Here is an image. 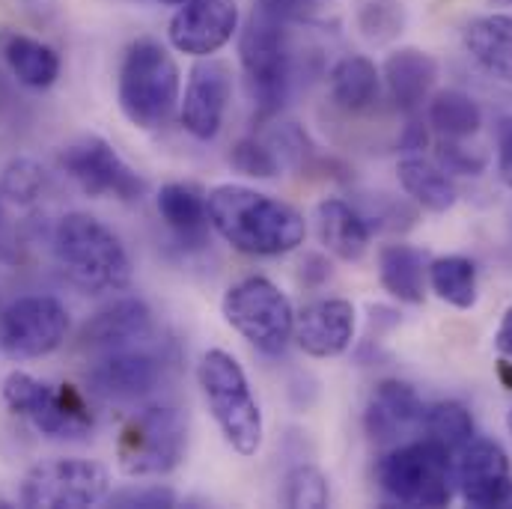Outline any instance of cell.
<instances>
[{"instance_id": "obj_40", "label": "cell", "mask_w": 512, "mask_h": 509, "mask_svg": "<svg viewBox=\"0 0 512 509\" xmlns=\"http://www.w3.org/2000/svg\"><path fill=\"white\" fill-rule=\"evenodd\" d=\"M498 173L504 179V185L512 188V123L501 134V149H498Z\"/></svg>"}, {"instance_id": "obj_23", "label": "cell", "mask_w": 512, "mask_h": 509, "mask_svg": "<svg viewBox=\"0 0 512 509\" xmlns=\"http://www.w3.org/2000/svg\"><path fill=\"white\" fill-rule=\"evenodd\" d=\"M158 215L182 245H203L212 227L206 194L191 182H167L158 191Z\"/></svg>"}, {"instance_id": "obj_17", "label": "cell", "mask_w": 512, "mask_h": 509, "mask_svg": "<svg viewBox=\"0 0 512 509\" xmlns=\"http://www.w3.org/2000/svg\"><path fill=\"white\" fill-rule=\"evenodd\" d=\"M295 340L310 358H340L355 340V307L346 298L307 304L295 316Z\"/></svg>"}, {"instance_id": "obj_8", "label": "cell", "mask_w": 512, "mask_h": 509, "mask_svg": "<svg viewBox=\"0 0 512 509\" xmlns=\"http://www.w3.org/2000/svg\"><path fill=\"white\" fill-rule=\"evenodd\" d=\"M224 319L262 355H280L295 340L292 301L268 277H245L230 286L224 295Z\"/></svg>"}, {"instance_id": "obj_2", "label": "cell", "mask_w": 512, "mask_h": 509, "mask_svg": "<svg viewBox=\"0 0 512 509\" xmlns=\"http://www.w3.org/2000/svg\"><path fill=\"white\" fill-rule=\"evenodd\" d=\"M60 268L87 292H120L131 283V259L123 239L87 212H69L54 227Z\"/></svg>"}, {"instance_id": "obj_30", "label": "cell", "mask_w": 512, "mask_h": 509, "mask_svg": "<svg viewBox=\"0 0 512 509\" xmlns=\"http://www.w3.org/2000/svg\"><path fill=\"white\" fill-rule=\"evenodd\" d=\"M420 426H423L426 438L438 441L450 453L453 450H462L471 438H477L474 435V417H471V411L462 402H453V399L426 405Z\"/></svg>"}, {"instance_id": "obj_5", "label": "cell", "mask_w": 512, "mask_h": 509, "mask_svg": "<svg viewBox=\"0 0 512 509\" xmlns=\"http://www.w3.org/2000/svg\"><path fill=\"white\" fill-rule=\"evenodd\" d=\"M197 379L227 444L239 456H256L262 447V411L242 364L224 349H209L197 367Z\"/></svg>"}, {"instance_id": "obj_1", "label": "cell", "mask_w": 512, "mask_h": 509, "mask_svg": "<svg viewBox=\"0 0 512 509\" xmlns=\"http://www.w3.org/2000/svg\"><path fill=\"white\" fill-rule=\"evenodd\" d=\"M212 230L248 256H283L304 245V215L254 188L218 185L206 194Z\"/></svg>"}, {"instance_id": "obj_28", "label": "cell", "mask_w": 512, "mask_h": 509, "mask_svg": "<svg viewBox=\"0 0 512 509\" xmlns=\"http://www.w3.org/2000/svg\"><path fill=\"white\" fill-rule=\"evenodd\" d=\"M426 120L444 140H468L483 126V111L468 93L441 90L432 96Z\"/></svg>"}, {"instance_id": "obj_18", "label": "cell", "mask_w": 512, "mask_h": 509, "mask_svg": "<svg viewBox=\"0 0 512 509\" xmlns=\"http://www.w3.org/2000/svg\"><path fill=\"white\" fill-rule=\"evenodd\" d=\"M423 399L408 382L387 379L376 384L364 411V429L376 444H396L423 420Z\"/></svg>"}, {"instance_id": "obj_45", "label": "cell", "mask_w": 512, "mask_h": 509, "mask_svg": "<svg viewBox=\"0 0 512 509\" xmlns=\"http://www.w3.org/2000/svg\"><path fill=\"white\" fill-rule=\"evenodd\" d=\"M495 3H510V6H512V0H495Z\"/></svg>"}, {"instance_id": "obj_9", "label": "cell", "mask_w": 512, "mask_h": 509, "mask_svg": "<svg viewBox=\"0 0 512 509\" xmlns=\"http://www.w3.org/2000/svg\"><path fill=\"white\" fill-rule=\"evenodd\" d=\"M0 393L12 414L27 417L48 438H84L93 429V411L72 384L51 387L15 370L3 379Z\"/></svg>"}, {"instance_id": "obj_12", "label": "cell", "mask_w": 512, "mask_h": 509, "mask_svg": "<svg viewBox=\"0 0 512 509\" xmlns=\"http://www.w3.org/2000/svg\"><path fill=\"white\" fill-rule=\"evenodd\" d=\"M60 167L90 197H117L134 203L146 194V182L128 167L120 152L99 134H84L60 152Z\"/></svg>"}, {"instance_id": "obj_44", "label": "cell", "mask_w": 512, "mask_h": 509, "mask_svg": "<svg viewBox=\"0 0 512 509\" xmlns=\"http://www.w3.org/2000/svg\"><path fill=\"white\" fill-rule=\"evenodd\" d=\"M507 426H510V432H512V411L507 414Z\"/></svg>"}, {"instance_id": "obj_37", "label": "cell", "mask_w": 512, "mask_h": 509, "mask_svg": "<svg viewBox=\"0 0 512 509\" xmlns=\"http://www.w3.org/2000/svg\"><path fill=\"white\" fill-rule=\"evenodd\" d=\"M325 6V0H256V9L289 24V21H310L319 9Z\"/></svg>"}, {"instance_id": "obj_22", "label": "cell", "mask_w": 512, "mask_h": 509, "mask_svg": "<svg viewBox=\"0 0 512 509\" xmlns=\"http://www.w3.org/2000/svg\"><path fill=\"white\" fill-rule=\"evenodd\" d=\"M316 227L322 245L346 262H358L370 251V224L346 200L328 197L316 206Z\"/></svg>"}, {"instance_id": "obj_21", "label": "cell", "mask_w": 512, "mask_h": 509, "mask_svg": "<svg viewBox=\"0 0 512 509\" xmlns=\"http://www.w3.org/2000/svg\"><path fill=\"white\" fill-rule=\"evenodd\" d=\"M465 51L471 60L492 78L512 84V15L486 12L465 24L462 30Z\"/></svg>"}, {"instance_id": "obj_14", "label": "cell", "mask_w": 512, "mask_h": 509, "mask_svg": "<svg viewBox=\"0 0 512 509\" xmlns=\"http://www.w3.org/2000/svg\"><path fill=\"white\" fill-rule=\"evenodd\" d=\"M239 30L236 0H188L176 9L167 27V39L176 51L191 57L218 54Z\"/></svg>"}, {"instance_id": "obj_7", "label": "cell", "mask_w": 512, "mask_h": 509, "mask_svg": "<svg viewBox=\"0 0 512 509\" xmlns=\"http://www.w3.org/2000/svg\"><path fill=\"white\" fill-rule=\"evenodd\" d=\"M185 417L173 405H146L123 423L117 462L128 477H164L185 456Z\"/></svg>"}, {"instance_id": "obj_42", "label": "cell", "mask_w": 512, "mask_h": 509, "mask_svg": "<svg viewBox=\"0 0 512 509\" xmlns=\"http://www.w3.org/2000/svg\"><path fill=\"white\" fill-rule=\"evenodd\" d=\"M501 376H504L507 387H512V367L507 364V361H501Z\"/></svg>"}, {"instance_id": "obj_24", "label": "cell", "mask_w": 512, "mask_h": 509, "mask_svg": "<svg viewBox=\"0 0 512 509\" xmlns=\"http://www.w3.org/2000/svg\"><path fill=\"white\" fill-rule=\"evenodd\" d=\"M331 102L346 114H364L379 102L382 93V72L364 54H346L334 63L328 75Z\"/></svg>"}, {"instance_id": "obj_46", "label": "cell", "mask_w": 512, "mask_h": 509, "mask_svg": "<svg viewBox=\"0 0 512 509\" xmlns=\"http://www.w3.org/2000/svg\"><path fill=\"white\" fill-rule=\"evenodd\" d=\"M0 215H3V206H0Z\"/></svg>"}, {"instance_id": "obj_32", "label": "cell", "mask_w": 512, "mask_h": 509, "mask_svg": "<svg viewBox=\"0 0 512 509\" xmlns=\"http://www.w3.org/2000/svg\"><path fill=\"white\" fill-rule=\"evenodd\" d=\"M331 489L316 465H295L283 480V504L298 509L328 507Z\"/></svg>"}, {"instance_id": "obj_36", "label": "cell", "mask_w": 512, "mask_h": 509, "mask_svg": "<svg viewBox=\"0 0 512 509\" xmlns=\"http://www.w3.org/2000/svg\"><path fill=\"white\" fill-rule=\"evenodd\" d=\"M111 507H126V509H167L179 504V495L167 486H137V489H123L108 495Z\"/></svg>"}, {"instance_id": "obj_41", "label": "cell", "mask_w": 512, "mask_h": 509, "mask_svg": "<svg viewBox=\"0 0 512 509\" xmlns=\"http://www.w3.org/2000/svg\"><path fill=\"white\" fill-rule=\"evenodd\" d=\"M495 346L504 358H512V307L504 313L501 325H498V334H495Z\"/></svg>"}, {"instance_id": "obj_38", "label": "cell", "mask_w": 512, "mask_h": 509, "mask_svg": "<svg viewBox=\"0 0 512 509\" xmlns=\"http://www.w3.org/2000/svg\"><path fill=\"white\" fill-rule=\"evenodd\" d=\"M331 277V262L322 254H307L301 262V280L304 286H322Z\"/></svg>"}, {"instance_id": "obj_43", "label": "cell", "mask_w": 512, "mask_h": 509, "mask_svg": "<svg viewBox=\"0 0 512 509\" xmlns=\"http://www.w3.org/2000/svg\"><path fill=\"white\" fill-rule=\"evenodd\" d=\"M158 3H167V6H182V3H188V0H158Z\"/></svg>"}, {"instance_id": "obj_34", "label": "cell", "mask_w": 512, "mask_h": 509, "mask_svg": "<svg viewBox=\"0 0 512 509\" xmlns=\"http://www.w3.org/2000/svg\"><path fill=\"white\" fill-rule=\"evenodd\" d=\"M42 188H45V173L30 158H18V161L6 164L0 173V194L9 197L12 203L27 206L42 194Z\"/></svg>"}, {"instance_id": "obj_39", "label": "cell", "mask_w": 512, "mask_h": 509, "mask_svg": "<svg viewBox=\"0 0 512 509\" xmlns=\"http://www.w3.org/2000/svg\"><path fill=\"white\" fill-rule=\"evenodd\" d=\"M426 143H429V131L426 126H420V123H408V126L402 128V137H399V146L408 152V155H417L420 149H426Z\"/></svg>"}, {"instance_id": "obj_25", "label": "cell", "mask_w": 512, "mask_h": 509, "mask_svg": "<svg viewBox=\"0 0 512 509\" xmlns=\"http://www.w3.org/2000/svg\"><path fill=\"white\" fill-rule=\"evenodd\" d=\"M399 173V185L402 191L426 212L432 215H444L456 206V185L447 176V170L441 164H432L420 155H405L396 167Z\"/></svg>"}, {"instance_id": "obj_16", "label": "cell", "mask_w": 512, "mask_h": 509, "mask_svg": "<svg viewBox=\"0 0 512 509\" xmlns=\"http://www.w3.org/2000/svg\"><path fill=\"white\" fill-rule=\"evenodd\" d=\"M164 376V361L140 346L105 352L87 373V384L108 402H134L152 393Z\"/></svg>"}, {"instance_id": "obj_10", "label": "cell", "mask_w": 512, "mask_h": 509, "mask_svg": "<svg viewBox=\"0 0 512 509\" xmlns=\"http://www.w3.org/2000/svg\"><path fill=\"white\" fill-rule=\"evenodd\" d=\"M111 474L93 459H51L33 465L18 489L24 507L84 509L108 501Z\"/></svg>"}, {"instance_id": "obj_4", "label": "cell", "mask_w": 512, "mask_h": 509, "mask_svg": "<svg viewBox=\"0 0 512 509\" xmlns=\"http://www.w3.org/2000/svg\"><path fill=\"white\" fill-rule=\"evenodd\" d=\"M239 60L254 102V120H271L289 99L295 60L283 30V21L254 9L251 21L239 36Z\"/></svg>"}, {"instance_id": "obj_15", "label": "cell", "mask_w": 512, "mask_h": 509, "mask_svg": "<svg viewBox=\"0 0 512 509\" xmlns=\"http://www.w3.org/2000/svg\"><path fill=\"white\" fill-rule=\"evenodd\" d=\"M233 96V69L224 60L200 57L191 69L179 120L185 131L197 140H212L224 126V114Z\"/></svg>"}, {"instance_id": "obj_3", "label": "cell", "mask_w": 512, "mask_h": 509, "mask_svg": "<svg viewBox=\"0 0 512 509\" xmlns=\"http://www.w3.org/2000/svg\"><path fill=\"white\" fill-rule=\"evenodd\" d=\"M179 87V66L161 42L143 36L128 45L120 66L117 99L131 126L143 131L164 126L179 105Z\"/></svg>"}, {"instance_id": "obj_19", "label": "cell", "mask_w": 512, "mask_h": 509, "mask_svg": "<svg viewBox=\"0 0 512 509\" xmlns=\"http://www.w3.org/2000/svg\"><path fill=\"white\" fill-rule=\"evenodd\" d=\"M152 334V313L140 298H117L102 307L81 331V346L105 355L128 346H140Z\"/></svg>"}, {"instance_id": "obj_27", "label": "cell", "mask_w": 512, "mask_h": 509, "mask_svg": "<svg viewBox=\"0 0 512 509\" xmlns=\"http://www.w3.org/2000/svg\"><path fill=\"white\" fill-rule=\"evenodd\" d=\"M426 271V256L411 245H387L379 251V280L384 292H390L402 304H423Z\"/></svg>"}, {"instance_id": "obj_11", "label": "cell", "mask_w": 512, "mask_h": 509, "mask_svg": "<svg viewBox=\"0 0 512 509\" xmlns=\"http://www.w3.org/2000/svg\"><path fill=\"white\" fill-rule=\"evenodd\" d=\"M69 310L51 295H24L0 316V346L12 361L45 358L63 346Z\"/></svg>"}, {"instance_id": "obj_35", "label": "cell", "mask_w": 512, "mask_h": 509, "mask_svg": "<svg viewBox=\"0 0 512 509\" xmlns=\"http://www.w3.org/2000/svg\"><path fill=\"white\" fill-rule=\"evenodd\" d=\"M438 161L447 173L459 176H480L489 167V155L483 149H471L462 140H444L438 143Z\"/></svg>"}, {"instance_id": "obj_33", "label": "cell", "mask_w": 512, "mask_h": 509, "mask_svg": "<svg viewBox=\"0 0 512 509\" xmlns=\"http://www.w3.org/2000/svg\"><path fill=\"white\" fill-rule=\"evenodd\" d=\"M227 158H230L233 170H239L242 176H254V179H274L283 167L277 152L271 149V143H262L256 137L236 140Z\"/></svg>"}, {"instance_id": "obj_13", "label": "cell", "mask_w": 512, "mask_h": 509, "mask_svg": "<svg viewBox=\"0 0 512 509\" xmlns=\"http://www.w3.org/2000/svg\"><path fill=\"white\" fill-rule=\"evenodd\" d=\"M453 480L468 507L512 509V468L501 444L471 438L456 459Z\"/></svg>"}, {"instance_id": "obj_20", "label": "cell", "mask_w": 512, "mask_h": 509, "mask_svg": "<svg viewBox=\"0 0 512 509\" xmlns=\"http://www.w3.org/2000/svg\"><path fill=\"white\" fill-rule=\"evenodd\" d=\"M390 102L402 111V114H417L435 81H438V63L432 54L420 51V48H399L393 54H387L382 69Z\"/></svg>"}, {"instance_id": "obj_6", "label": "cell", "mask_w": 512, "mask_h": 509, "mask_svg": "<svg viewBox=\"0 0 512 509\" xmlns=\"http://www.w3.org/2000/svg\"><path fill=\"white\" fill-rule=\"evenodd\" d=\"M382 492L402 507H447L453 498V459L450 450L432 438L393 447L379 462Z\"/></svg>"}, {"instance_id": "obj_26", "label": "cell", "mask_w": 512, "mask_h": 509, "mask_svg": "<svg viewBox=\"0 0 512 509\" xmlns=\"http://www.w3.org/2000/svg\"><path fill=\"white\" fill-rule=\"evenodd\" d=\"M3 60L12 75L30 90H48L60 78V54L24 33L3 36Z\"/></svg>"}, {"instance_id": "obj_31", "label": "cell", "mask_w": 512, "mask_h": 509, "mask_svg": "<svg viewBox=\"0 0 512 509\" xmlns=\"http://www.w3.org/2000/svg\"><path fill=\"white\" fill-rule=\"evenodd\" d=\"M355 24L367 42H393L405 27V9L399 0H355Z\"/></svg>"}, {"instance_id": "obj_29", "label": "cell", "mask_w": 512, "mask_h": 509, "mask_svg": "<svg viewBox=\"0 0 512 509\" xmlns=\"http://www.w3.org/2000/svg\"><path fill=\"white\" fill-rule=\"evenodd\" d=\"M426 280L432 292L456 310H471L477 304V265L468 256L432 259Z\"/></svg>"}]
</instances>
